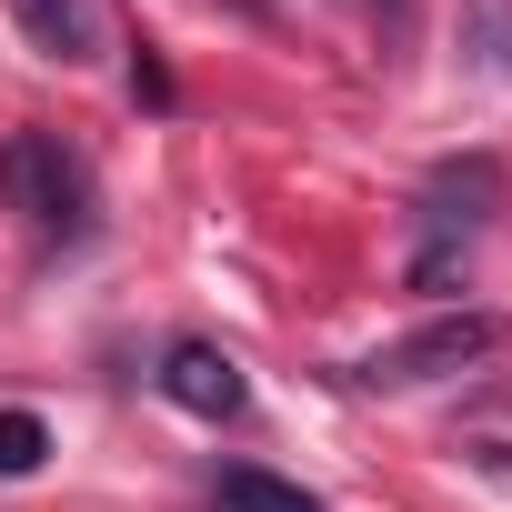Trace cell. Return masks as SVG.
Returning a JSON list of instances; mask_svg holds the SVG:
<instances>
[{
  "label": "cell",
  "mask_w": 512,
  "mask_h": 512,
  "mask_svg": "<svg viewBox=\"0 0 512 512\" xmlns=\"http://www.w3.org/2000/svg\"><path fill=\"white\" fill-rule=\"evenodd\" d=\"M0 201H11L41 241H81L91 231V171L61 131H11L0 141Z\"/></svg>",
  "instance_id": "1"
},
{
  "label": "cell",
  "mask_w": 512,
  "mask_h": 512,
  "mask_svg": "<svg viewBox=\"0 0 512 512\" xmlns=\"http://www.w3.org/2000/svg\"><path fill=\"white\" fill-rule=\"evenodd\" d=\"M492 342H502V322H492V312H442V322H422L412 342L372 352V362H362V382H392V392H402V382H442V372H472Z\"/></svg>",
  "instance_id": "2"
},
{
  "label": "cell",
  "mask_w": 512,
  "mask_h": 512,
  "mask_svg": "<svg viewBox=\"0 0 512 512\" xmlns=\"http://www.w3.org/2000/svg\"><path fill=\"white\" fill-rule=\"evenodd\" d=\"M161 402H181L191 422H231L251 402V382H241V362L221 342H171L161 352Z\"/></svg>",
  "instance_id": "3"
},
{
  "label": "cell",
  "mask_w": 512,
  "mask_h": 512,
  "mask_svg": "<svg viewBox=\"0 0 512 512\" xmlns=\"http://www.w3.org/2000/svg\"><path fill=\"white\" fill-rule=\"evenodd\" d=\"M11 21H21L31 51H51V61H91V51H101L91 0H11Z\"/></svg>",
  "instance_id": "4"
},
{
  "label": "cell",
  "mask_w": 512,
  "mask_h": 512,
  "mask_svg": "<svg viewBox=\"0 0 512 512\" xmlns=\"http://www.w3.org/2000/svg\"><path fill=\"white\" fill-rule=\"evenodd\" d=\"M492 201H502V171L492 161H442L432 171V231H472Z\"/></svg>",
  "instance_id": "5"
},
{
  "label": "cell",
  "mask_w": 512,
  "mask_h": 512,
  "mask_svg": "<svg viewBox=\"0 0 512 512\" xmlns=\"http://www.w3.org/2000/svg\"><path fill=\"white\" fill-rule=\"evenodd\" d=\"M211 512H322L302 482H282V472H251V462H231L221 482H211Z\"/></svg>",
  "instance_id": "6"
},
{
  "label": "cell",
  "mask_w": 512,
  "mask_h": 512,
  "mask_svg": "<svg viewBox=\"0 0 512 512\" xmlns=\"http://www.w3.org/2000/svg\"><path fill=\"white\" fill-rule=\"evenodd\" d=\"M462 51L492 81H512V0H462Z\"/></svg>",
  "instance_id": "7"
},
{
  "label": "cell",
  "mask_w": 512,
  "mask_h": 512,
  "mask_svg": "<svg viewBox=\"0 0 512 512\" xmlns=\"http://www.w3.org/2000/svg\"><path fill=\"white\" fill-rule=\"evenodd\" d=\"M51 462V422L31 412V402H11L0 412V482H21V472H41Z\"/></svg>",
  "instance_id": "8"
}]
</instances>
